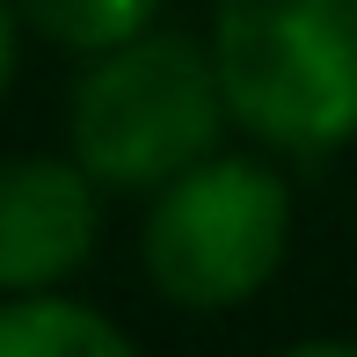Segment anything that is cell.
I'll return each instance as SVG.
<instances>
[{"mask_svg": "<svg viewBox=\"0 0 357 357\" xmlns=\"http://www.w3.org/2000/svg\"><path fill=\"white\" fill-rule=\"evenodd\" d=\"M15 15H22V29H37L44 44L95 59V52H109V44L153 29L160 0H15Z\"/></svg>", "mask_w": 357, "mask_h": 357, "instance_id": "6", "label": "cell"}, {"mask_svg": "<svg viewBox=\"0 0 357 357\" xmlns=\"http://www.w3.org/2000/svg\"><path fill=\"white\" fill-rule=\"evenodd\" d=\"M278 357H357V335H306V343H284Z\"/></svg>", "mask_w": 357, "mask_h": 357, "instance_id": "8", "label": "cell"}, {"mask_svg": "<svg viewBox=\"0 0 357 357\" xmlns=\"http://www.w3.org/2000/svg\"><path fill=\"white\" fill-rule=\"evenodd\" d=\"M291 255V183L263 153H204L146 197L139 263L183 314H234Z\"/></svg>", "mask_w": 357, "mask_h": 357, "instance_id": "3", "label": "cell"}, {"mask_svg": "<svg viewBox=\"0 0 357 357\" xmlns=\"http://www.w3.org/2000/svg\"><path fill=\"white\" fill-rule=\"evenodd\" d=\"M226 88L212 66V44L190 29H139L80 66L66 95V153L109 197H153L204 153H219Z\"/></svg>", "mask_w": 357, "mask_h": 357, "instance_id": "1", "label": "cell"}, {"mask_svg": "<svg viewBox=\"0 0 357 357\" xmlns=\"http://www.w3.org/2000/svg\"><path fill=\"white\" fill-rule=\"evenodd\" d=\"M226 109L263 153H335L357 139V0H212Z\"/></svg>", "mask_w": 357, "mask_h": 357, "instance_id": "2", "label": "cell"}, {"mask_svg": "<svg viewBox=\"0 0 357 357\" xmlns=\"http://www.w3.org/2000/svg\"><path fill=\"white\" fill-rule=\"evenodd\" d=\"M0 357H146V350L88 299L0 291Z\"/></svg>", "mask_w": 357, "mask_h": 357, "instance_id": "5", "label": "cell"}, {"mask_svg": "<svg viewBox=\"0 0 357 357\" xmlns=\"http://www.w3.org/2000/svg\"><path fill=\"white\" fill-rule=\"evenodd\" d=\"M102 197L73 153L0 160V291H66L95 263Z\"/></svg>", "mask_w": 357, "mask_h": 357, "instance_id": "4", "label": "cell"}, {"mask_svg": "<svg viewBox=\"0 0 357 357\" xmlns=\"http://www.w3.org/2000/svg\"><path fill=\"white\" fill-rule=\"evenodd\" d=\"M15 59H22V15H15V0H0V102L15 88Z\"/></svg>", "mask_w": 357, "mask_h": 357, "instance_id": "7", "label": "cell"}]
</instances>
